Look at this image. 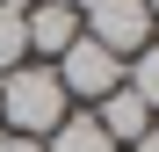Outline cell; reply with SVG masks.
<instances>
[{
  "mask_svg": "<svg viewBox=\"0 0 159 152\" xmlns=\"http://www.w3.org/2000/svg\"><path fill=\"white\" fill-rule=\"evenodd\" d=\"M65 116H72V101H65L58 72H51L43 58H22L15 72H0V123H7L15 138H36L43 145Z\"/></svg>",
  "mask_w": 159,
  "mask_h": 152,
  "instance_id": "1",
  "label": "cell"
},
{
  "mask_svg": "<svg viewBox=\"0 0 159 152\" xmlns=\"http://www.w3.org/2000/svg\"><path fill=\"white\" fill-rule=\"evenodd\" d=\"M51 72H58L65 101H87V109H94L101 94H116V87H123V58H116L109 44H94L87 29H80V36L58 51V65H51Z\"/></svg>",
  "mask_w": 159,
  "mask_h": 152,
  "instance_id": "2",
  "label": "cell"
},
{
  "mask_svg": "<svg viewBox=\"0 0 159 152\" xmlns=\"http://www.w3.org/2000/svg\"><path fill=\"white\" fill-rule=\"evenodd\" d=\"M72 7H80V29H87L94 44H109L116 58H130V51L152 44V15H145V0H72Z\"/></svg>",
  "mask_w": 159,
  "mask_h": 152,
  "instance_id": "3",
  "label": "cell"
},
{
  "mask_svg": "<svg viewBox=\"0 0 159 152\" xmlns=\"http://www.w3.org/2000/svg\"><path fill=\"white\" fill-rule=\"evenodd\" d=\"M22 36H29V58L51 65V58L80 36V7H72V0H36V7L22 15Z\"/></svg>",
  "mask_w": 159,
  "mask_h": 152,
  "instance_id": "4",
  "label": "cell"
},
{
  "mask_svg": "<svg viewBox=\"0 0 159 152\" xmlns=\"http://www.w3.org/2000/svg\"><path fill=\"white\" fill-rule=\"evenodd\" d=\"M94 123L109 131V145H116V152H130V145H138L159 116H152V109H145L130 87H116V94H101V101H94Z\"/></svg>",
  "mask_w": 159,
  "mask_h": 152,
  "instance_id": "5",
  "label": "cell"
},
{
  "mask_svg": "<svg viewBox=\"0 0 159 152\" xmlns=\"http://www.w3.org/2000/svg\"><path fill=\"white\" fill-rule=\"evenodd\" d=\"M43 152H116V145H109V131L94 123V109H72L58 131L43 138Z\"/></svg>",
  "mask_w": 159,
  "mask_h": 152,
  "instance_id": "6",
  "label": "cell"
},
{
  "mask_svg": "<svg viewBox=\"0 0 159 152\" xmlns=\"http://www.w3.org/2000/svg\"><path fill=\"white\" fill-rule=\"evenodd\" d=\"M123 87H130V94H138L145 109L159 116V36H152L145 51H130V58H123Z\"/></svg>",
  "mask_w": 159,
  "mask_h": 152,
  "instance_id": "7",
  "label": "cell"
},
{
  "mask_svg": "<svg viewBox=\"0 0 159 152\" xmlns=\"http://www.w3.org/2000/svg\"><path fill=\"white\" fill-rule=\"evenodd\" d=\"M22 58H29V36H22V15L0 7V72H15Z\"/></svg>",
  "mask_w": 159,
  "mask_h": 152,
  "instance_id": "8",
  "label": "cell"
},
{
  "mask_svg": "<svg viewBox=\"0 0 159 152\" xmlns=\"http://www.w3.org/2000/svg\"><path fill=\"white\" fill-rule=\"evenodd\" d=\"M0 152H43V145H36V138H15V131H7V138H0Z\"/></svg>",
  "mask_w": 159,
  "mask_h": 152,
  "instance_id": "9",
  "label": "cell"
},
{
  "mask_svg": "<svg viewBox=\"0 0 159 152\" xmlns=\"http://www.w3.org/2000/svg\"><path fill=\"white\" fill-rule=\"evenodd\" d=\"M130 152H159V123H152V131H145L138 145H130Z\"/></svg>",
  "mask_w": 159,
  "mask_h": 152,
  "instance_id": "10",
  "label": "cell"
},
{
  "mask_svg": "<svg viewBox=\"0 0 159 152\" xmlns=\"http://www.w3.org/2000/svg\"><path fill=\"white\" fill-rule=\"evenodd\" d=\"M145 15H152V22H159V0H145Z\"/></svg>",
  "mask_w": 159,
  "mask_h": 152,
  "instance_id": "11",
  "label": "cell"
}]
</instances>
